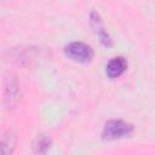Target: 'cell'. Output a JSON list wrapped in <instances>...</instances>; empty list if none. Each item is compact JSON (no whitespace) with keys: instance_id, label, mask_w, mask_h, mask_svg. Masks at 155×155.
Here are the masks:
<instances>
[{"instance_id":"cell-3","label":"cell","mask_w":155,"mask_h":155,"mask_svg":"<svg viewBox=\"0 0 155 155\" xmlns=\"http://www.w3.org/2000/svg\"><path fill=\"white\" fill-rule=\"evenodd\" d=\"M127 68V62L124 57H114L107 64L105 73L110 79L119 78Z\"/></svg>"},{"instance_id":"cell-6","label":"cell","mask_w":155,"mask_h":155,"mask_svg":"<svg viewBox=\"0 0 155 155\" xmlns=\"http://www.w3.org/2000/svg\"><path fill=\"white\" fill-rule=\"evenodd\" d=\"M16 144V136L12 132H7L2 138V155H10Z\"/></svg>"},{"instance_id":"cell-2","label":"cell","mask_w":155,"mask_h":155,"mask_svg":"<svg viewBox=\"0 0 155 155\" xmlns=\"http://www.w3.org/2000/svg\"><path fill=\"white\" fill-rule=\"evenodd\" d=\"M64 51H65V54L70 59L79 62V63H87L93 57L92 48L87 44L81 42V41H74V42L68 44Z\"/></svg>"},{"instance_id":"cell-5","label":"cell","mask_w":155,"mask_h":155,"mask_svg":"<svg viewBox=\"0 0 155 155\" xmlns=\"http://www.w3.org/2000/svg\"><path fill=\"white\" fill-rule=\"evenodd\" d=\"M18 84L16 81V79L13 76H8L6 82H5V87H4V96H5V102L7 103V105L12 107L15 104V102L18 98Z\"/></svg>"},{"instance_id":"cell-4","label":"cell","mask_w":155,"mask_h":155,"mask_svg":"<svg viewBox=\"0 0 155 155\" xmlns=\"http://www.w3.org/2000/svg\"><path fill=\"white\" fill-rule=\"evenodd\" d=\"M90 19H91V25L93 27L94 31H96L97 35L99 36V40H101L105 46H110V45H111V39H110V36L108 35L107 30L104 29L99 15H98L96 11H92L91 15H90Z\"/></svg>"},{"instance_id":"cell-1","label":"cell","mask_w":155,"mask_h":155,"mask_svg":"<svg viewBox=\"0 0 155 155\" xmlns=\"http://www.w3.org/2000/svg\"><path fill=\"white\" fill-rule=\"evenodd\" d=\"M133 132V126L124 120H109L103 128L102 136L104 139H120L130 136Z\"/></svg>"},{"instance_id":"cell-7","label":"cell","mask_w":155,"mask_h":155,"mask_svg":"<svg viewBox=\"0 0 155 155\" xmlns=\"http://www.w3.org/2000/svg\"><path fill=\"white\" fill-rule=\"evenodd\" d=\"M48 147H50V140H48L46 137H40V138L38 139L36 144H35L36 151H38V153H41V154H44V153L48 149Z\"/></svg>"}]
</instances>
